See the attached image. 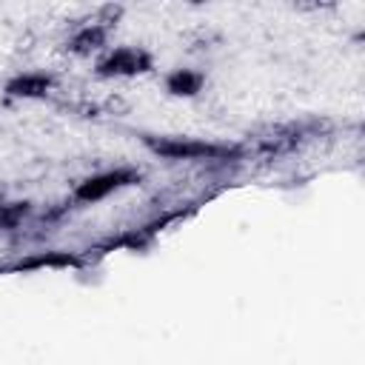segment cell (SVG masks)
Listing matches in <instances>:
<instances>
[{
  "label": "cell",
  "instance_id": "277c9868",
  "mask_svg": "<svg viewBox=\"0 0 365 365\" xmlns=\"http://www.w3.org/2000/svg\"><path fill=\"white\" fill-rule=\"evenodd\" d=\"M48 86H51V80L46 74H23V77H14L6 86V91L14 97H37V94H46Z\"/></svg>",
  "mask_w": 365,
  "mask_h": 365
},
{
  "label": "cell",
  "instance_id": "6da1fadb",
  "mask_svg": "<svg viewBox=\"0 0 365 365\" xmlns=\"http://www.w3.org/2000/svg\"><path fill=\"white\" fill-rule=\"evenodd\" d=\"M145 145L165 157V160H222L231 154L228 145H214V143H202V140H182V137H145Z\"/></svg>",
  "mask_w": 365,
  "mask_h": 365
},
{
  "label": "cell",
  "instance_id": "5b68a950",
  "mask_svg": "<svg viewBox=\"0 0 365 365\" xmlns=\"http://www.w3.org/2000/svg\"><path fill=\"white\" fill-rule=\"evenodd\" d=\"M106 31H108V29H106V26H97V23L80 29V31L74 34V40H71V51H77V54H88V51L100 48V46L106 43Z\"/></svg>",
  "mask_w": 365,
  "mask_h": 365
},
{
  "label": "cell",
  "instance_id": "52a82bcc",
  "mask_svg": "<svg viewBox=\"0 0 365 365\" xmlns=\"http://www.w3.org/2000/svg\"><path fill=\"white\" fill-rule=\"evenodd\" d=\"M26 214H29V205H26V202L0 205V228H14Z\"/></svg>",
  "mask_w": 365,
  "mask_h": 365
},
{
  "label": "cell",
  "instance_id": "7a4b0ae2",
  "mask_svg": "<svg viewBox=\"0 0 365 365\" xmlns=\"http://www.w3.org/2000/svg\"><path fill=\"white\" fill-rule=\"evenodd\" d=\"M134 177H137V174H134V171H128V168H117V171H108V174L91 177V180H86V182L77 188V200H86V202H91V200H103L106 194H111V191H117V188L128 185Z\"/></svg>",
  "mask_w": 365,
  "mask_h": 365
},
{
  "label": "cell",
  "instance_id": "8992f818",
  "mask_svg": "<svg viewBox=\"0 0 365 365\" xmlns=\"http://www.w3.org/2000/svg\"><path fill=\"white\" fill-rule=\"evenodd\" d=\"M200 86H202V77L188 68H180L168 77V91H174V94H197Z\"/></svg>",
  "mask_w": 365,
  "mask_h": 365
},
{
  "label": "cell",
  "instance_id": "ba28073f",
  "mask_svg": "<svg viewBox=\"0 0 365 365\" xmlns=\"http://www.w3.org/2000/svg\"><path fill=\"white\" fill-rule=\"evenodd\" d=\"M71 262H77L71 254H37V257H31V259H26V262H20V268H34V265H71Z\"/></svg>",
  "mask_w": 365,
  "mask_h": 365
},
{
  "label": "cell",
  "instance_id": "3957f363",
  "mask_svg": "<svg viewBox=\"0 0 365 365\" xmlns=\"http://www.w3.org/2000/svg\"><path fill=\"white\" fill-rule=\"evenodd\" d=\"M148 66V57L134 51V48H117L108 60L100 63V74H134V71H143Z\"/></svg>",
  "mask_w": 365,
  "mask_h": 365
}]
</instances>
